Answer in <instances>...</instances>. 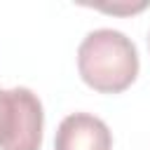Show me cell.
<instances>
[{
  "mask_svg": "<svg viewBox=\"0 0 150 150\" xmlns=\"http://www.w3.org/2000/svg\"><path fill=\"white\" fill-rule=\"evenodd\" d=\"M138 49L122 30H89L77 47V70L87 87L101 94H120L138 75Z\"/></svg>",
  "mask_w": 150,
  "mask_h": 150,
  "instance_id": "1",
  "label": "cell"
},
{
  "mask_svg": "<svg viewBox=\"0 0 150 150\" xmlns=\"http://www.w3.org/2000/svg\"><path fill=\"white\" fill-rule=\"evenodd\" d=\"M45 112L28 87L0 89V150H40Z\"/></svg>",
  "mask_w": 150,
  "mask_h": 150,
  "instance_id": "2",
  "label": "cell"
},
{
  "mask_svg": "<svg viewBox=\"0 0 150 150\" xmlns=\"http://www.w3.org/2000/svg\"><path fill=\"white\" fill-rule=\"evenodd\" d=\"M54 150H112V134L108 124L89 112H73L61 120Z\"/></svg>",
  "mask_w": 150,
  "mask_h": 150,
  "instance_id": "3",
  "label": "cell"
},
{
  "mask_svg": "<svg viewBox=\"0 0 150 150\" xmlns=\"http://www.w3.org/2000/svg\"><path fill=\"white\" fill-rule=\"evenodd\" d=\"M148 7V2H141V5H103V7H98V9H103V12H124V14H134V12H141V9H145Z\"/></svg>",
  "mask_w": 150,
  "mask_h": 150,
  "instance_id": "4",
  "label": "cell"
},
{
  "mask_svg": "<svg viewBox=\"0 0 150 150\" xmlns=\"http://www.w3.org/2000/svg\"><path fill=\"white\" fill-rule=\"evenodd\" d=\"M148 45H150V38H148Z\"/></svg>",
  "mask_w": 150,
  "mask_h": 150,
  "instance_id": "5",
  "label": "cell"
}]
</instances>
